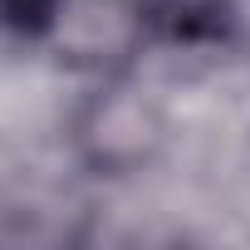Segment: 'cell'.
<instances>
[{
  "label": "cell",
  "instance_id": "cell-1",
  "mask_svg": "<svg viewBox=\"0 0 250 250\" xmlns=\"http://www.w3.org/2000/svg\"><path fill=\"white\" fill-rule=\"evenodd\" d=\"M64 0H0V25L15 30V35H35L59 15Z\"/></svg>",
  "mask_w": 250,
  "mask_h": 250
}]
</instances>
